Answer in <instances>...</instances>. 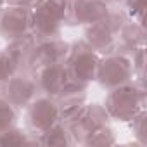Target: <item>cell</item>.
I'll list each match as a JSON object with an SVG mask.
<instances>
[{
  "label": "cell",
  "mask_w": 147,
  "mask_h": 147,
  "mask_svg": "<svg viewBox=\"0 0 147 147\" xmlns=\"http://www.w3.org/2000/svg\"><path fill=\"white\" fill-rule=\"evenodd\" d=\"M123 4H125L126 14H128L133 21L144 24L145 9H147V0H123Z\"/></svg>",
  "instance_id": "22"
},
{
  "label": "cell",
  "mask_w": 147,
  "mask_h": 147,
  "mask_svg": "<svg viewBox=\"0 0 147 147\" xmlns=\"http://www.w3.org/2000/svg\"><path fill=\"white\" fill-rule=\"evenodd\" d=\"M99 59L100 55L83 38L69 43V52L64 59V66L67 69L71 82L82 85H88L95 82Z\"/></svg>",
  "instance_id": "3"
},
{
  "label": "cell",
  "mask_w": 147,
  "mask_h": 147,
  "mask_svg": "<svg viewBox=\"0 0 147 147\" xmlns=\"http://www.w3.org/2000/svg\"><path fill=\"white\" fill-rule=\"evenodd\" d=\"M109 4H123V0H109Z\"/></svg>",
  "instance_id": "25"
},
{
  "label": "cell",
  "mask_w": 147,
  "mask_h": 147,
  "mask_svg": "<svg viewBox=\"0 0 147 147\" xmlns=\"http://www.w3.org/2000/svg\"><path fill=\"white\" fill-rule=\"evenodd\" d=\"M38 140H40V145H45V147H67V145H73L71 133H69L67 126L64 123H61V121H57L49 130H45L42 135H38Z\"/></svg>",
  "instance_id": "15"
},
{
  "label": "cell",
  "mask_w": 147,
  "mask_h": 147,
  "mask_svg": "<svg viewBox=\"0 0 147 147\" xmlns=\"http://www.w3.org/2000/svg\"><path fill=\"white\" fill-rule=\"evenodd\" d=\"M114 144H116V133L107 123V125H102V126H97L95 130H92L83 145H88V147H107V145H114Z\"/></svg>",
  "instance_id": "18"
},
{
  "label": "cell",
  "mask_w": 147,
  "mask_h": 147,
  "mask_svg": "<svg viewBox=\"0 0 147 147\" xmlns=\"http://www.w3.org/2000/svg\"><path fill=\"white\" fill-rule=\"evenodd\" d=\"M87 97H88V85H82L75 82L67 83L54 97L59 109V121L69 123L73 119H76L82 114L83 106L87 104Z\"/></svg>",
  "instance_id": "8"
},
{
  "label": "cell",
  "mask_w": 147,
  "mask_h": 147,
  "mask_svg": "<svg viewBox=\"0 0 147 147\" xmlns=\"http://www.w3.org/2000/svg\"><path fill=\"white\" fill-rule=\"evenodd\" d=\"M40 94L38 83L33 73L18 71L5 83L0 85V95L5 97L16 109L26 107L36 95Z\"/></svg>",
  "instance_id": "5"
},
{
  "label": "cell",
  "mask_w": 147,
  "mask_h": 147,
  "mask_svg": "<svg viewBox=\"0 0 147 147\" xmlns=\"http://www.w3.org/2000/svg\"><path fill=\"white\" fill-rule=\"evenodd\" d=\"M36 42H38V40H36V36H35L33 33H26V35H23V36H18V38L7 42V47H5L4 50L12 57V61L18 64L19 71H24V69H26L28 59H30V55H31V52H33Z\"/></svg>",
  "instance_id": "14"
},
{
  "label": "cell",
  "mask_w": 147,
  "mask_h": 147,
  "mask_svg": "<svg viewBox=\"0 0 147 147\" xmlns=\"http://www.w3.org/2000/svg\"><path fill=\"white\" fill-rule=\"evenodd\" d=\"M76 119H80L90 131L95 130L97 126L107 125V123L111 121V118H109V114H107L104 104H99V102H90V104L87 102V104L83 106L82 114H80Z\"/></svg>",
  "instance_id": "16"
},
{
  "label": "cell",
  "mask_w": 147,
  "mask_h": 147,
  "mask_svg": "<svg viewBox=\"0 0 147 147\" xmlns=\"http://www.w3.org/2000/svg\"><path fill=\"white\" fill-rule=\"evenodd\" d=\"M69 0H40L31 9V33L36 40L57 38L66 23Z\"/></svg>",
  "instance_id": "2"
},
{
  "label": "cell",
  "mask_w": 147,
  "mask_h": 147,
  "mask_svg": "<svg viewBox=\"0 0 147 147\" xmlns=\"http://www.w3.org/2000/svg\"><path fill=\"white\" fill-rule=\"evenodd\" d=\"M18 123V111L16 107L0 95V131H5L12 126H16Z\"/></svg>",
  "instance_id": "19"
},
{
  "label": "cell",
  "mask_w": 147,
  "mask_h": 147,
  "mask_svg": "<svg viewBox=\"0 0 147 147\" xmlns=\"http://www.w3.org/2000/svg\"><path fill=\"white\" fill-rule=\"evenodd\" d=\"M104 107L113 121L128 123L140 111H145V90L137 87L133 82L114 87L109 90Z\"/></svg>",
  "instance_id": "1"
},
{
  "label": "cell",
  "mask_w": 147,
  "mask_h": 147,
  "mask_svg": "<svg viewBox=\"0 0 147 147\" xmlns=\"http://www.w3.org/2000/svg\"><path fill=\"white\" fill-rule=\"evenodd\" d=\"M18 71H19V67L12 61V57L5 50H0V85L5 83L12 75H16Z\"/></svg>",
  "instance_id": "21"
},
{
  "label": "cell",
  "mask_w": 147,
  "mask_h": 147,
  "mask_svg": "<svg viewBox=\"0 0 147 147\" xmlns=\"http://www.w3.org/2000/svg\"><path fill=\"white\" fill-rule=\"evenodd\" d=\"M35 78H36L40 94L49 97H55L67 83H71L64 62H55L42 67L38 73H35Z\"/></svg>",
  "instance_id": "11"
},
{
  "label": "cell",
  "mask_w": 147,
  "mask_h": 147,
  "mask_svg": "<svg viewBox=\"0 0 147 147\" xmlns=\"http://www.w3.org/2000/svg\"><path fill=\"white\" fill-rule=\"evenodd\" d=\"M130 126H131V131L137 138V142L140 145H145L147 144V113L145 111H140L131 121H128Z\"/></svg>",
  "instance_id": "20"
},
{
  "label": "cell",
  "mask_w": 147,
  "mask_h": 147,
  "mask_svg": "<svg viewBox=\"0 0 147 147\" xmlns=\"http://www.w3.org/2000/svg\"><path fill=\"white\" fill-rule=\"evenodd\" d=\"M0 145H40V140L31 131L12 126L5 131H0Z\"/></svg>",
  "instance_id": "17"
},
{
  "label": "cell",
  "mask_w": 147,
  "mask_h": 147,
  "mask_svg": "<svg viewBox=\"0 0 147 147\" xmlns=\"http://www.w3.org/2000/svg\"><path fill=\"white\" fill-rule=\"evenodd\" d=\"M26 125L33 135H42L59 121V109L54 97L38 94L26 107Z\"/></svg>",
  "instance_id": "6"
},
{
  "label": "cell",
  "mask_w": 147,
  "mask_h": 147,
  "mask_svg": "<svg viewBox=\"0 0 147 147\" xmlns=\"http://www.w3.org/2000/svg\"><path fill=\"white\" fill-rule=\"evenodd\" d=\"M83 40L99 55L111 54V52H114V47H116V33L111 30V26L106 23V19L87 24L85 31H83Z\"/></svg>",
  "instance_id": "12"
},
{
  "label": "cell",
  "mask_w": 147,
  "mask_h": 147,
  "mask_svg": "<svg viewBox=\"0 0 147 147\" xmlns=\"http://www.w3.org/2000/svg\"><path fill=\"white\" fill-rule=\"evenodd\" d=\"M109 4L104 0H69L66 26H87L100 21L109 12Z\"/></svg>",
  "instance_id": "10"
},
{
  "label": "cell",
  "mask_w": 147,
  "mask_h": 147,
  "mask_svg": "<svg viewBox=\"0 0 147 147\" xmlns=\"http://www.w3.org/2000/svg\"><path fill=\"white\" fill-rule=\"evenodd\" d=\"M145 24L133 21L131 18L123 24V28L119 30L118 36H116V47L114 52L125 54V55H131L133 50L137 47H145Z\"/></svg>",
  "instance_id": "13"
},
{
  "label": "cell",
  "mask_w": 147,
  "mask_h": 147,
  "mask_svg": "<svg viewBox=\"0 0 147 147\" xmlns=\"http://www.w3.org/2000/svg\"><path fill=\"white\" fill-rule=\"evenodd\" d=\"M7 4H11V5H23V7H30V9H33L35 5L40 4V0H9Z\"/></svg>",
  "instance_id": "24"
},
{
  "label": "cell",
  "mask_w": 147,
  "mask_h": 147,
  "mask_svg": "<svg viewBox=\"0 0 147 147\" xmlns=\"http://www.w3.org/2000/svg\"><path fill=\"white\" fill-rule=\"evenodd\" d=\"M131 59V66L135 75H145V66H147V50L145 47H137L133 50V54L130 55Z\"/></svg>",
  "instance_id": "23"
},
{
  "label": "cell",
  "mask_w": 147,
  "mask_h": 147,
  "mask_svg": "<svg viewBox=\"0 0 147 147\" xmlns=\"http://www.w3.org/2000/svg\"><path fill=\"white\" fill-rule=\"evenodd\" d=\"M31 33V9L23 5H4L0 14V36L11 42Z\"/></svg>",
  "instance_id": "9"
},
{
  "label": "cell",
  "mask_w": 147,
  "mask_h": 147,
  "mask_svg": "<svg viewBox=\"0 0 147 147\" xmlns=\"http://www.w3.org/2000/svg\"><path fill=\"white\" fill-rule=\"evenodd\" d=\"M0 14H2V7H0Z\"/></svg>",
  "instance_id": "27"
},
{
  "label": "cell",
  "mask_w": 147,
  "mask_h": 147,
  "mask_svg": "<svg viewBox=\"0 0 147 147\" xmlns=\"http://www.w3.org/2000/svg\"><path fill=\"white\" fill-rule=\"evenodd\" d=\"M104 2H107V4H109V0H104Z\"/></svg>",
  "instance_id": "28"
},
{
  "label": "cell",
  "mask_w": 147,
  "mask_h": 147,
  "mask_svg": "<svg viewBox=\"0 0 147 147\" xmlns=\"http://www.w3.org/2000/svg\"><path fill=\"white\" fill-rule=\"evenodd\" d=\"M133 75H135V71H133L130 55H125L119 52H111V54L100 55L95 82L102 88L111 90L114 87L131 82Z\"/></svg>",
  "instance_id": "4"
},
{
  "label": "cell",
  "mask_w": 147,
  "mask_h": 147,
  "mask_svg": "<svg viewBox=\"0 0 147 147\" xmlns=\"http://www.w3.org/2000/svg\"><path fill=\"white\" fill-rule=\"evenodd\" d=\"M67 52H69V43L59 36L49 38V40H38L30 59H28L24 71L35 75V73H38L45 66H50L55 62H64Z\"/></svg>",
  "instance_id": "7"
},
{
  "label": "cell",
  "mask_w": 147,
  "mask_h": 147,
  "mask_svg": "<svg viewBox=\"0 0 147 147\" xmlns=\"http://www.w3.org/2000/svg\"><path fill=\"white\" fill-rule=\"evenodd\" d=\"M7 2H9V0H0V7H4V5H7Z\"/></svg>",
  "instance_id": "26"
}]
</instances>
